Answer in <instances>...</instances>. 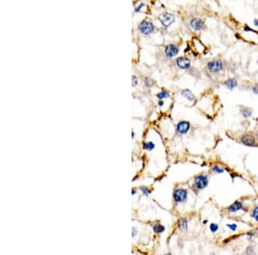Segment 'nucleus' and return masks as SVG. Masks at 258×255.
Here are the masks:
<instances>
[{"instance_id": "obj_1", "label": "nucleus", "mask_w": 258, "mask_h": 255, "mask_svg": "<svg viewBox=\"0 0 258 255\" xmlns=\"http://www.w3.org/2000/svg\"><path fill=\"white\" fill-rule=\"evenodd\" d=\"M174 201L177 204L184 203L188 198V192L183 188H177L173 193Z\"/></svg>"}, {"instance_id": "obj_2", "label": "nucleus", "mask_w": 258, "mask_h": 255, "mask_svg": "<svg viewBox=\"0 0 258 255\" xmlns=\"http://www.w3.org/2000/svg\"><path fill=\"white\" fill-rule=\"evenodd\" d=\"M208 185V178L204 174H200L196 176L194 180V187L198 190L205 189Z\"/></svg>"}, {"instance_id": "obj_3", "label": "nucleus", "mask_w": 258, "mask_h": 255, "mask_svg": "<svg viewBox=\"0 0 258 255\" xmlns=\"http://www.w3.org/2000/svg\"><path fill=\"white\" fill-rule=\"evenodd\" d=\"M158 20L161 23V24L164 27H169L175 22V16L171 13H163L158 16Z\"/></svg>"}, {"instance_id": "obj_4", "label": "nucleus", "mask_w": 258, "mask_h": 255, "mask_svg": "<svg viewBox=\"0 0 258 255\" xmlns=\"http://www.w3.org/2000/svg\"><path fill=\"white\" fill-rule=\"evenodd\" d=\"M139 29L142 34L148 35V34H152L154 31V25L152 22L145 20V21L140 23V24L139 25Z\"/></svg>"}, {"instance_id": "obj_5", "label": "nucleus", "mask_w": 258, "mask_h": 255, "mask_svg": "<svg viewBox=\"0 0 258 255\" xmlns=\"http://www.w3.org/2000/svg\"><path fill=\"white\" fill-rule=\"evenodd\" d=\"M223 67H224L223 63L220 60H213L207 63V68L211 72H220V71L223 70Z\"/></svg>"}, {"instance_id": "obj_6", "label": "nucleus", "mask_w": 258, "mask_h": 255, "mask_svg": "<svg viewBox=\"0 0 258 255\" xmlns=\"http://www.w3.org/2000/svg\"><path fill=\"white\" fill-rule=\"evenodd\" d=\"M178 52H179V50L177 48V47L173 45V44H170V45L166 46L165 49H164V53L168 58H173L174 56L177 55Z\"/></svg>"}, {"instance_id": "obj_7", "label": "nucleus", "mask_w": 258, "mask_h": 255, "mask_svg": "<svg viewBox=\"0 0 258 255\" xmlns=\"http://www.w3.org/2000/svg\"><path fill=\"white\" fill-rule=\"evenodd\" d=\"M190 26L195 31H200L204 29L205 23L200 18H193L190 22Z\"/></svg>"}, {"instance_id": "obj_8", "label": "nucleus", "mask_w": 258, "mask_h": 255, "mask_svg": "<svg viewBox=\"0 0 258 255\" xmlns=\"http://www.w3.org/2000/svg\"><path fill=\"white\" fill-rule=\"evenodd\" d=\"M244 209V204L243 203L239 200H237L235 201L234 203H232L231 205L227 207V211L230 212V213H237V212L240 211Z\"/></svg>"}, {"instance_id": "obj_9", "label": "nucleus", "mask_w": 258, "mask_h": 255, "mask_svg": "<svg viewBox=\"0 0 258 255\" xmlns=\"http://www.w3.org/2000/svg\"><path fill=\"white\" fill-rule=\"evenodd\" d=\"M177 65L180 69L185 70V69H188L190 67L191 61L189 58H186V57H180L177 59Z\"/></svg>"}, {"instance_id": "obj_10", "label": "nucleus", "mask_w": 258, "mask_h": 255, "mask_svg": "<svg viewBox=\"0 0 258 255\" xmlns=\"http://www.w3.org/2000/svg\"><path fill=\"white\" fill-rule=\"evenodd\" d=\"M190 128V125L187 121H181L177 124V131L180 134H185L187 133Z\"/></svg>"}, {"instance_id": "obj_11", "label": "nucleus", "mask_w": 258, "mask_h": 255, "mask_svg": "<svg viewBox=\"0 0 258 255\" xmlns=\"http://www.w3.org/2000/svg\"><path fill=\"white\" fill-rule=\"evenodd\" d=\"M241 141L244 145H247V146H251L255 144V138L251 135L246 134L242 137Z\"/></svg>"}, {"instance_id": "obj_12", "label": "nucleus", "mask_w": 258, "mask_h": 255, "mask_svg": "<svg viewBox=\"0 0 258 255\" xmlns=\"http://www.w3.org/2000/svg\"><path fill=\"white\" fill-rule=\"evenodd\" d=\"M177 228L180 231H186L188 229V220L186 218H180L177 221Z\"/></svg>"}, {"instance_id": "obj_13", "label": "nucleus", "mask_w": 258, "mask_h": 255, "mask_svg": "<svg viewBox=\"0 0 258 255\" xmlns=\"http://www.w3.org/2000/svg\"><path fill=\"white\" fill-rule=\"evenodd\" d=\"M182 96L187 98L188 100H189V101H194L195 98V96H194V94L189 89H183L182 91Z\"/></svg>"}, {"instance_id": "obj_14", "label": "nucleus", "mask_w": 258, "mask_h": 255, "mask_svg": "<svg viewBox=\"0 0 258 255\" xmlns=\"http://www.w3.org/2000/svg\"><path fill=\"white\" fill-rule=\"evenodd\" d=\"M225 85L229 89H233L234 88L237 87V85H238V82H237V81L235 80L234 78H230V79H228L227 81H225Z\"/></svg>"}, {"instance_id": "obj_15", "label": "nucleus", "mask_w": 258, "mask_h": 255, "mask_svg": "<svg viewBox=\"0 0 258 255\" xmlns=\"http://www.w3.org/2000/svg\"><path fill=\"white\" fill-rule=\"evenodd\" d=\"M152 229L156 234H161V233H163V232H164V230H165V228L163 226L162 224H159V223H158V224H154V225H153Z\"/></svg>"}, {"instance_id": "obj_16", "label": "nucleus", "mask_w": 258, "mask_h": 255, "mask_svg": "<svg viewBox=\"0 0 258 255\" xmlns=\"http://www.w3.org/2000/svg\"><path fill=\"white\" fill-rule=\"evenodd\" d=\"M251 217L258 222V206H256L251 211Z\"/></svg>"}, {"instance_id": "obj_17", "label": "nucleus", "mask_w": 258, "mask_h": 255, "mask_svg": "<svg viewBox=\"0 0 258 255\" xmlns=\"http://www.w3.org/2000/svg\"><path fill=\"white\" fill-rule=\"evenodd\" d=\"M155 148V145L152 142H147L144 145V149H147V150H152Z\"/></svg>"}, {"instance_id": "obj_18", "label": "nucleus", "mask_w": 258, "mask_h": 255, "mask_svg": "<svg viewBox=\"0 0 258 255\" xmlns=\"http://www.w3.org/2000/svg\"><path fill=\"white\" fill-rule=\"evenodd\" d=\"M157 97H158V99H160V100H162V99H165V98H168V97H169V93H168L167 91L163 90V91H161L160 93H158Z\"/></svg>"}, {"instance_id": "obj_19", "label": "nucleus", "mask_w": 258, "mask_h": 255, "mask_svg": "<svg viewBox=\"0 0 258 255\" xmlns=\"http://www.w3.org/2000/svg\"><path fill=\"white\" fill-rule=\"evenodd\" d=\"M213 171L216 173H222L225 172V169H222L219 165H215L213 167Z\"/></svg>"}, {"instance_id": "obj_20", "label": "nucleus", "mask_w": 258, "mask_h": 255, "mask_svg": "<svg viewBox=\"0 0 258 255\" xmlns=\"http://www.w3.org/2000/svg\"><path fill=\"white\" fill-rule=\"evenodd\" d=\"M209 229H210L212 233H216L217 231L219 230V225L217 223L213 222V223H211L210 226H209Z\"/></svg>"}, {"instance_id": "obj_21", "label": "nucleus", "mask_w": 258, "mask_h": 255, "mask_svg": "<svg viewBox=\"0 0 258 255\" xmlns=\"http://www.w3.org/2000/svg\"><path fill=\"white\" fill-rule=\"evenodd\" d=\"M246 254L247 255H255V248L252 245H249L246 248Z\"/></svg>"}, {"instance_id": "obj_22", "label": "nucleus", "mask_w": 258, "mask_h": 255, "mask_svg": "<svg viewBox=\"0 0 258 255\" xmlns=\"http://www.w3.org/2000/svg\"><path fill=\"white\" fill-rule=\"evenodd\" d=\"M226 227L231 231H233V232L238 229V225L236 223H227Z\"/></svg>"}, {"instance_id": "obj_23", "label": "nucleus", "mask_w": 258, "mask_h": 255, "mask_svg": "<svg viewBox=\"0 0 258 255\" xmlns=\"http://www.w3.org/2000/svg\"><path fill=\"white\" fill-rule=\"evenodd\" d=\"M140 191L145 196H149V194H150V191H149V189L146 187H140Z\"/></svg>"}, {"instance_id": "obj_24", "label": "nucleus", "mask_w": 258, "mask_h": 255, "mask_svg": "<svg viewBox=\"0 0 258 255\" xmlns=\"http://www.w3.org/2000/svg\"><path fill=\"white\" fill-rule=\"evenodd\" d=\"M242 114H243V115L245 117V118H249V116L251 115V111H249L247 108V109H245V110L242 111Z\"/></svg>"}, {"instance_id": "obj_25", "label": "nucleus", "mask_w": 258, "mask_h": 255, "mask_svg": "<svg viewBox=\"0 0 258 255\" xmlns=\"http://www.w3.org/2000/svg\"><path fill=\"white\" fill-rule=\"evenodd\" d=\"M132 85L134 87H135L136 85H137V83H138V79H137V77H135V76H134L133 77V78H132Z\"/></svg>"}, {"instance_id": "obj_26", "label": "nucleus", "mask_w": 258, "mask_h": 255, "mask_svg": "<svg viewBox=\"0 0 258 255\" xmlns=\"http://www.w3.org/2000/svg\"><path fill=\"white\" fill-rule=\"evenodd\" d=\"M152 80L150 79V78H145V85L148 87H151L152 85Z\"/></svg>"}, {"instance_id": "obj_27", "label": "nucleus", "mask_w": 258, "mask_h": 255, "mask_svg": "<svg viewBox=\"0 0 258 255\" xmlns=\"http://www.w3.org/2000/svg\"><path fill=\"white\" fill-rule=\"evenodd\" d=\"M144 5H144L143 3H140V4H139L138 6H136V8H135V11H136V12H138L139 10H141V8L143 7Z\"/></svg>"}, {"instance_id": "obj_28", "label": "nucleus", "mask_w": 258, "mask_h": 255, "mask_svg": "<svg viewBox=\"0 0 258 255\" xmlns=\"http://www.w3.org/2000/svg\"><path fill=\"white\" fill-rule=\"evenodd\" d=\"M252 90H253L255 94H257L258 95V85H255L253 87V89H252Z\"/></svg>"}, {"instance_id": "obj_29", "label": "nucleus", "mask_w": 258, "mask_h": 255, "mask_svg": "<svg viewBox=\"0 0 258 255\" xmlns=\"http://www.w3.org/2000/svg\"><path fill=\"white\" fill-rule=\"evenodd\" d=\"M137 235V229L135 228H133V230H132V236L133 237H135V236Z\"/></svg>"}, {"instance_id": "obj_30", "label": "nucleus", "mask_w": 258, "mask_h": 255, "mask_svg": "<svg viewBox=\"0 0 258 255\" xmlns=\"http://www.w3.org/2000/svg\"><path fill=\"white\" fill-rule=\"evenodd\" d=\"M255 236V235H254V233H249V234H248V237L249 238V239H250V238H251V237H252V236Z\"/></svg>"}, {"instance_id": "obj_31", "label": "nucleus", "mask_w": 258, "mask_h": 255, "mask_svg": "<svg viewBox=\"0 0 258 255\" xmlns=\"http://www.w3.org/2000/svg\"><path fill=\"white\" fill-rule=\"evenodd\" d=\"M134 194H136V189L135 188L132 190V195H134Z\"/></svg>"}, {"instance_id": "obj_32", "label": "nucleus", "mask_w": 258, "mask_h": 255, "mask_svg": "<svg viewBox=\"0 0 258 255\" xmlns=\"http://www.w3.org/2000/svg\"><path fill=\"white\" fill-rule=\"evenodd\" d=\"M254 24L256 25V26H258V20H255L254 21Z\"/></svg>"}, {"instance_id": "obj_33", "label": "nucleus", "mask_w": 258, "mask_h": 255, "mask_svg": "<svg viewBox=\"0 0 258 255\" xmlns=\"http://www.w3.org/2000/svg\"><path fill=\"white\" fill-rule=\"evenodd\" d=\"M163 101H159V106H163Z\"/></svg>"}, {"instance_id": "obj_34", "label": "nucleus", "mask_w": 258, "mask_h": 255, "mask_svg": "<svg viewBox=\"0 0 258 255\" xmlns=\"http://www.w3.org/2000/svg\"><path fill=\"white\" fill-rule=\"evenodd\" d=\"M164 255H173V254H171V253H166V254H164Z\"/></svg>"}, {"instance_id": "obj_35", "label": "nucleus", "mask_w": 258, "mask_h": 255, "mask_svg": "<svg viewBox=\"0 0 258 255\" xmlns=\"http://www.w3.org/2000/svg\"><path fill=\"white\" fill-rule=\"evenodd\" d=\"M210 255H216V254H215V253H212V254H210Z\"/></svg>"}]
</instances>
